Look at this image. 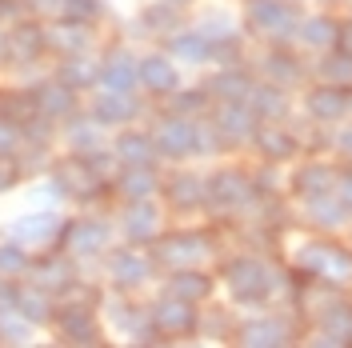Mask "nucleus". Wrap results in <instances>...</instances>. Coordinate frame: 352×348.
I'll list each match as a JSON object with an SVG mask.
<instances>
[{
  "instance_id": "f257e3e1",
  "label": "nucleus",
  "mask_w": 352,
  "mask_h": 348,
  "mask_svg": "<svg viewBox=\"0 0 352 348\" xmlns=\"http://www.w3.org/2000/svg\"><path fill=\"white\" fill-rule=\"evenodd\" d=\"M220 284L236 308H268L288 292V272L276 268L264 252H232L220 261Z\"/></svg>"
},
{
  "instance_id": "f03ea898",
  "label": "nucleus",
  "mask_w": 352,
  "mask_h": 348,
  "mask_svg": "<svg viewBox=\"0 0 352 348\" xmlns=\"http://www.w3.org/2000/svg\"><path fill=\"white\" fill-rule=\"evenodd\" d=\"M292 268L305 272L308 281H324V284H336V288H349L352 284V244L332 240V232L329 237L300 240L296 252H292Z\"/></svg>"
},
{
  "instance_id": "7ed1b4c3",
  "label": "nucleus",
  "mask_w": 352,
  "mask_h": 348,
  "mask_svg": "<svg viewBox=\"0 0 352 348\" xmlns=\"http://www.w3.org/2000/svg\"><path fill=\"white\" fill-rule=\"evenodd\" d=\"M305 21L296 0H244V32L261 44H296V28Z\"/></svg>"
},
{
  "instance_id": "20e7f679",
  "label": "nucleus",
  "mask_w": 352,
  "mask_h": 348,
  "mask_svg": "<svg viewBox=\"0 0 352 348\" xmlns=\"http://www.w3.org/2000/svg\"><path fill=\"white\" fill-rule=\"evenodd\" d=\"M220 257L217 232L208 228H176V232H164V237L153 244V261L160 268H204L208 261Z\"/></svg>"
},
{
  "instance_id": "39448f33",
  "label": "nucleus",
  "mask_w": 352,
  "mask_h": 348,
  "mask_svg": "<svg viewBox=\"0 0 352 348\" xmlns=\"http://www.w3.org/2000/svg\"><path fill=\"white\" fill-rule=\"evenodd\" d=\"M256 180L244 168H217L208 176V188H204V208L217 213V217H241L256 204Z\"/></svg>"
},
{
  "instance_id": "423d86ee",
  "label": "nucleus",
  "mask_w": 352,
  "mask_h": 348,
  "mask_svg": "<svg viewBox=\"0 0 352 348\" xmlns=\"http://www.w3.org/2000/svg\"><path fill=\"white\" fill-rule=\"evenodd\" d=\"M48 52V28L32 17L8 24L4 32V48H0V65L4 68H32Z\"/></svg>"
},
{
  "instance_id": "0eeeda50",
  "label": "nucleus",
  "mask_w": 352,
  "mask_h": 348,
  "mask_svg": "<svg viewBox=\"0 0 352 348\" xmlns=\"http://www.w3.org/2000/svg\"><path fill=\"white\" fill-rule=\"evenodd\" d=\"M232 340H236V345H248V348H276V345L300 340V328H296V316H285V312H261V316L236 320Z\"/></svg>"
},
{
  "instance_id": "6e6552de",
  "label": "nucleus",
  "mask_w": 352,
  "mask_h": 348,
  "mask_svg": "<svg viewBox=\"0 0 352 348\" xmlns=\"http://www.w3.org/2000/svg\"><path fill=\"white\" fill-rule=\"evenodd\" d=\"M116 228H120V237L129 240V244H136V248L156 244V240L164 237V213H160L156 196H148V200H124V213L116 220Z\"/></svg>"
},
{
  "instance_id": "1a4fd4ad",
  "label": "nucleus",
  "mask_w": 352,
  "mask_h": 348,
  "mask_svg": "<svg viewBox=\"0 0 352 348\" xmlns=\"http://www.w3.org/2000/svg\"><path fill=\"white\" fill-rule=\"evenodd\" d=\"M153 325L164 340H184V336H197L200 328V308L192 301H180L173 292H160L153 301Z\"/></svg>"
},
{
  "instance_id": "9d476101",
  "label": "nucleus",
  "mask_w": 352,
  "mask_h": 348,
  "mask_svg": "<svg viewBox=\"0 0 352 348\" xmlns=\"http://www.w3.org/2000/svg\"><path fill=\"white\" fill-rule=\"evenodd\" d=\"M256 72H261V80H272V85H280V88H296L308 80L312 68L296 52V44H264L261 61H256Z\"/></svg>"
},
{
  "instance_id": "9b49d317",
  "label": "nucleus",
  "mask_w": 352,
  "mask_h": 348,
  "mask_svg": "<svg viewBox=\"0 0 352 348\" xmlns=\"http://www.w3.org/2000/svg\"><path fill=\"white\" fill-rule=\"evenodd\" d=\"M60 244H65V252L72 261H92V257H104L109 252L112 228H109V220L80 217V220H72V224H65Z\"/></svg>"
},
{
  "instance_id": "f8f14e48",
  "label": "nucleus",
  "mask_w": 352,
  "mask_h": 348,
  "mask_svg": "<svg viewBox=\"0 0 352 348\" xmlns=\"http://www.w3.org/2000/svg\"><path fill=\"white\" fill-rule=\"evenodd\" d=\"M153 140L160 160H188V156H197V120L180 116V112H168V116L156 120Z\"/></svg>"
},
{
  "instance_id": "ddd939ff",
  "label": "nucleus",
  "mask_w": 352,
  "mask_h": 348,
  "mask_svg": "<svg viewBox=\"0 0 352 348\" xmlns=\"http://www.w3.org/2000/svg\"><path fill=\"white\" fill-rule=\"evenodd\" d=\"M208 116H212V124L220 129V136H224L228 149L252 144V136H256V129H261V116L252 112L248 100H220V105H212Z\"/></svg>"
},
{
  "instance_id": "4468645a",
  "label": "nucleus",
  "mask_w": 352,
  "mask_h": 348,
  "mask_svg": "<svg viewBox=\"0 0 352 348\" xmlns=\"http://www.w3.org/2000/svg\"><path fill=\"white\" fill-rule=\"evenodd\" d=\"M308 325H316V336H312L316 345H352V301L340 296V288H336L329 301L312 312Z\"/></svg>"
},
{
  "instance_id": "2eb2a0df",
  "label": "nucleus",
  "mask_w": 352,
  "mask_h": 348,
  "mask_svg": "<svg viewBox=\"0 0 352 348\" xmlns=\"http://www.w3.org/2000/svg\"><path fill=\"white\" fill-rule=\"evenodd\" d=\"M305 112H308V120H316V124H340V120H349L352 116V88L316 80L305 92Z\"/></svg>"
},
{
  "instance_id": "dca6fc26",
  "label": "nucleus",
  "mask_w": 352,
  "mask_h": 348,
  "mask_svg": "<svg viewBox=\"0 0 352 348\" xmlns=\"http://www.w3.org/2000/svg\"><path fill=\"white\" fill-rule=\"evenodd\" d=\"M104 272H109L112 288H120V292H136L140 284L153 281L156 261H153V257H144L136 244H129V248H116V252H109Z\"/></svg>"
},
{
  "instance_id": "f3484780",
  "label": "nucleus",
  "mask_w": 352,
  "mask_h": 348,
  "mask_svg": "<svg viewBox=\"0 0 352 348\" xmlns=\"http://www.w3.org/2000/svg\"><path fill=\"white\" fill-rule=\"evenodd\" d=\"M336 180H340V168L312 156L305 164H296L292 176H288V193L296 200H312V196H324V193H336Z\"/></svg>"
},
{
  "instance_id": "a211bd4d",
  "label": "nucleus",
  "mask_w": 352,
  "mask_h": 348,
  "mask_svg": "<svg viewBox=\"0 0 352 348\" xmlns=\"http://www.w3.org/2000/svg\"><path fill=\"white\" fill-rule=\"evenodd\" d=\"M204 188H208V176L192 173V168H176V173H168L164 184H160L168 208H173V213H184V217L204 208Z\"/></svg>"
},
{
  "instance_id": "6ab92c4d",
  "label": "nucleus",
  "mask_w": 352,
  "mask_h": 348,
  "mask_svg": "<svg viewBox=\"0 0 352 348\" xmlns=\"http://www.w3.org/2000/svg\"><path fill=\"white\" fill-rule=\"evenodd\" d=\"M140 112H144V105L132 92H116V88H104V92H96V100H88V116L104 129H129Z\"/></svg>"
},
{
  "instance_id": "aec40b11",
  "label": "nucleus",
  "mask_w": 352,
  "mask_h": 348,
  "mask_svg": "<svg viewBox=\"0 0 352 348\" xmlns=\"http://www.w3.org/2000/svg\"><path fill=\"white\" fill-rule=\"evenodd\" d=\"M60 232H65V220L56 213H28L8 224V240H16L24 248H52L60 244Z\"/></svg>"
},
{
  "instance_id": "412c9836",
  "label": "nucleus",
  "mask_w": 352,
  "mask_h": 348,
  "mask_svg": "<svg viewBox=\"0 0 352 348\" xmlns=\"http://www.w3.org/2000/svg\"><path fill=\"white\" fill-rule=\"evenodd\" d=\"M252 149L264 156V164H288V160H296V156L305 153L300 136H296L292 129H285V120H276V124H261L256 136H252Z\"/></svg>"
},
{
  "instance_id": "4be33fe9",
  "label": "nucleus",
  "mask_w": 352,
  "mask_h": 348,
  "mask_svg": "<svg viewBox=\"0 0 352 348\" xmlns=\"http://www.w3.org/2000/svg\"><path fill=\"white\" fill-rule=\"evenodd\" d=\"M52 325L60 328V336L68 345H96L100 340V325H96V308L92 305L65 301V305H56V320Z\"/></svg>"
},
{
  "instance_id": "5701e85b",
  "label": "nucleus",
  "mask_w": 352,
  "mask_h": 348,
  "mask_svg": "<svg viewBox=\"0 0 352 348\" xmlns=\"http://www.w3.org/2000/svg\"><path fill=\"white\" fill-rule=\"evenodd\" d=\"M136 85L153 96H173L180 88V72H176L173 56L168 52H148L136 61Z\"/></svg>"
},
{
  "instance_id": "b1692460",
  "label": "nucleus",
  "mask_w": 352,
  "mask_h": 348,
  "mask_svg": "<svg viewBox=\"0 0 352 348\" xmlns=\"http://www.w3.org/2000/svg\"><path fill=\"white\" fill-rule=\"evenodd\" d=\"M300 213H305L308 228L316 232H340L352 224L349 204L340 200V193H324V196H312V200H300Z\"/></svg>"
},
{
  "instance_id": "393cba45",
  "label": "nucleus",
  "mask_w": 352,
  "mask_h": 348,
  "mask_svg": "<svg viewBox=\"0 0 352 348\" xmlns=\"http://www.w3.org/2000/svg\"><path fill=\"white\" fill-rule=\"evenodd\" d=\"M32 96H36V112L48 116L52 124L56 120H68L72 112H80V92L76 88H68L65 80H44V85H32Z\"/></svg>"
},
{
  "instance_id": "a878e982",
  "label": "nucleus",
  "mask_w": 352,
  "mask_h": 348,
  "mask_svg": "<svg viewBox=\"0 0 352 348\" xmlns=\"http://www.w3.org/2000/svg\"><path fill=\"white\" fill-rule=\"evenodd\" d=\"M164 292H173L180 301H192V305H208L217 292V276L204 268H173L164 276Z\"/></svg>"
},
{
  "instance_id": "bb28decb",
  "label": "nucleus",
  "mask_w": 352,
  "mask_h": 348,
  "mask_svg": "<svg viewBox=\"0 0 352 348\" xmlns=\"http://www.w3.org/2000/svg\"><path fill=\"white\" fill-rule=\"evenodd\" d=\"M252 85H256V76L244 65H217V72L204 80V88L212 92V105H220V100H248Z\"/></svg>"
},
{
  "instance_id": "cd10ccee",
  "label": "nucleus",
  "mask_w": 352,
  "mask_h": 348,
  "mask_svg": "<svg viewBox=\"0 0 352 348\" xmlns=\"http://www.w3.org/2000/svg\"><path fill=\"white\" fill-rule=\"evenodd\" d=\"M160 173L153 164H120V173L112 180V193L124 196V200H148V196L160 193Z\"/></svg>"
},
{
  "instance_id": "c85d7f7f",
  "label": "nucleus",
  "mask_w": 352,
  "mask_h": 348,
  "mask_svg": "<svg viewBox=\"0 0 352 348\" xmlns=\"http://www.w3.org/2000/svg\"><path fill=\"white\" fill-rule=\"evenodd\" d=\"M340 24L344 21H336L329 12H312V17H305L300 28H296V44L308 48V52H329V48L340 44Z\"/></svg>"
},
{
  "instance_id": "c756f323",
  "label": "nucleus",
  "mask_w": 352,
  "mask_h": 348,
  "mask_svg": "<svg viewBox=\"0 0 352 348\" xmlns=\"http://www.w3.org/2000/svg\"><path fill=\"white\" fill-rule=\"evenodd\" d=\"M248 105L261 116V124H276V120H288L292 112V100H288V88L272 85V80H256L252 92H248Z\"/></svg>"
},
{
  "instance_id": "7c9ffc66",
  "label": "nucleus",
  "mask_w": 352,
  "mask_h": 348,
  "mask_svg": "<svg viewBox=\"0 0 352 348\" xmlns=\"http://www.w3.org/2000/svg\"><path fill=\"white\" fill-rule=\"evenodd\" d=\"M96 68H100V85L104 88H116V92H132L136 88V56L129 48H109Z\"/></svg>"
},
{
  "instance_id": "2f4dec72",
  "label": "nucleus",
  "mask_w": 352,
  "mask_h": 348,
  "mask_svg": "<svg viewBox=\"0 0 352 348\" xmlns=\"http://www.w3.org/2000/svg\"><path fill=\"white\" fill-rule=\"evenodd\" d=\"M168 41V56L184 61V65H212V41L200 28H176Z\"/></svg>"
},
{
  "instance_id": "473e14b6",
  "label": "nucleus",
  "mask_w": 352,
  "mask_h": 348,
  "mask_svg": "<svg viewBox=\"0 0 352 348\" xmlns=\"http://www.w3.org/2000/svg\"><path fill=\"white\" fill-rule=\"evenodd\" d=\"M112 153H116L120 164H156V160H160L153 132H136V129L120 132V136H116V144H112Z\"/></svg>"
},
{
  "instance_id": "72a5a7b5",
  "label": "nucleus",
  "mask_w": 352,
  "mask_h": 348,
  "mask_svg": "<svg viewBox=\"0 0 352 348\" xmlns=\"http://www.w3.org/2000/svg\"><path fill=\"white\" fill-rule=\"evenodd\" d=\"M28 276L56 296V292H65L68 284L76 281V261H72V257H68V261H65V257H48V261H41V264L32 261Z\"/></svg>"
},
{
  "instance_id": "f704fd0d",
  "label": "nucleus",
  "mask_w": 352,
  "mask_h": 348,
  "mask_svg": "<svg viewBox=\"0 0 352 348\" xmlns=\"http://www.w3.org/2000/svg\"><path fill=\"white\" fill-rule=\"evenodd\" d=\"M16 312H21L28 325H52L56 320V296L48 292V288H21V296H16Z\"/></svg>"
},
{
  "instance_id": "c9c22d12",
  "label": "nucleus",
  "mask_w": 352,
  "mask_h": 348,
  "mask_svg": "<svg viewBox=\"0 0 352 348\" xmlns=\"http://www.w3.org/2000/svg\"><path fill=\"white\" fill-rule=\"evenodd\" d=\"M65 140L72 153H92V149H100L104 144V124H96L92 116H80V112H72L65 120Z\"/></svg>"
},
{
  "instance_id": "e433bc0d",
  "label": "nucleus",
  "mask_w": 352,
  "mask_h": 348,
  "mask_svg": "<svg viewBox=\"0 0 352 348\" xmlns=\"http://www.w3.org/2000/svg\"><path fill=\"white\" fill-rule=\"evenodd\" d=\"M312 76L316 80H329V85H344L352 88V52L349 48H329V52H320V61L312 65Z\"/></svg>"
},
{
  "instance_id": "4c0bfd02",
  "label": "nucleus",
  "mask_w": 352,
  "mask_h": 348,
  "mask_svg": "<svg viewBox=\"0 0 352 348\" xmlns=\"http://www.w3.org/2000/svg\"><path fill=\"white\" fill-rule=\"evenodd\" d=\"M88 24L80 21H60L56 28H48V52H60V56H76L88 52Z\"/></svg>"
},
{
  "instance_id": "58836bf2",
  "label": "nucleus",
  "mask_w": 352,
  "mask_h": 348,
  "mask_svg": "<svg viewBox=\"0 0 352 348\" xmlns=\"http://www.w3.org/2000/svg\"><path fill=\"white\" fill-rule=\"evenodd\" d=\"M140 28H144L148 36H173L176 28H184V21H180V4H173V0L148 4V8L140 12Z\"/></svg>"
},
{
  "instance_id": "ea45409f",
  "label": "nucleus",
  "mask_w": 352,
  "mask_h": 348,
  "mask_svg": "<svg viewBox=\"0 0 352 348\" xmlns=\"http://www.w3.org/2000/svg\"><path fill=\"white\" fill-rule=\"evenodd\" d=\"M56 80H65L68 88H76V92H85V88L100 85V68L88 65L85 52H76V56H60V68H56Z\"/></svg>"
},
{
  "instance_id": "a19ab883",
  "label": "nucleus",
  "mask_w": 352,
  "mask_h": 348,
  "mask_svg": "<svg viewBox=\"0 0 352 348\" xmlns=\"http://www.w3.org/2000/svg\"><path fill=\"white\" fill-rule=\"evenodd\" d=\"M168 112H180V116H208L212 112V92L200 85V88H176L168 96Z\"/></svg>"
},
{
  "instance_id": "79ce46f5",
  "label": "nucleus",
  "mask_w": 352,
  "mask_h": 348,
  "mask_svg": "<svg viewBox=\"0 0 352 348\" xmlns=\"http://www.w3.org/2000/svg\"><path fill=\"white\" fill-rule=\"evenodd\" d=\"M204 340H232L236 332V320L228 308H200V328H197Z\"/></svg>"
},
{
  "instance_id": "37998d69",
  "label": "nucleus",
  "mask_w": 352,
  "mask_h": 348,
  "mask_svg": "<svg viewBox=\"0 0 352 348\" xmlns=\"http://www.w3.org/2000/svg\"><path fill=\"white\" fill-rule=\"evenodd\" d=\"M28 268H32V261H28V248L24 244H16V240H4L0 244V276H28Z\"/></svg>"
},
{
  "instance_id": "c03bdc74",
  "label": "nucleus",
  "mask_w": 352,
  "mask_h": 348,
  "mask_svg": "<svg viewBox=\"0 0 352 348\" xmlns=\"http://www.w3.org/2000/svg\"><path fill=\"white\" fill-rule=\"evenodd\" d=\"M32 336V325L24 320L16 308H0V340H8V345H24Z\"/></svg>"
},
{
  "instance_id": "a18cd8bd",
  "label": "nucleus",
  "mask_w": 352,
  "mask_h": 348,
  "mask_svg": "<svg viewBox=\"0 0 352 348\" xmlns=\"http://www.w3.org/2000/svg\"><path fill=\"white\" fill-rule=\"evenodd\" d=\"M24 149V124L0 112V156H21Z\"/></svg>"
},
{
  "instance_id": "49530a36",
  "label": "nucleus",
  "mask_w": 352,
  "mask_h": 348,
  "mask_svg": "<svg viewBox=\"0 0 352 348\" xmlns=\"http://www.w3.org/2000/svg\"><path fill=\"white\" fill-rule=\"evenodd\" d=\"M65 21H80V24H92L96 17H104V0H65Z\"/></svg>"
},
{
  "instance_id": "de8ad7c7",
  "label": "nucleus",
  "mask_w": 352,
  "mask_h": 348,
  "mask_svg": "<svg viewBox=\"0 0 352 348\" xmlns=\"http://www.w3.org/2000/svg\"><path fill=\"white\" fill-rule=\"evenodd\" d=\"M197 28L204 32V36H208V41H220V36H228V32H236V28H232V21H228L224 12H212V17H204V21L197 24Z\"/></svg>"
},
{
  "instance_id": "09e8293b",
  "label": "nucleus",
  "mask_w": 352,
  "mask_h": 348,
  "mask_svg": "<svg viewBox=\"0 0 352 348\" xmlns=\"http://www.w3.org/2000/svg\"><path fill=\"white\" fill-rule=\"evenodd\" d=\"M21 176H24V168H21V160H16V156H0V193L16 188V184H21Z\"/></svg>"
},
{
  "instance_id": "8fccbe9b",
  "label": "nucleus",
  "mask_w": 352,
  "mask_h": 348,
  "mask_svg": "<svg viewBox=\"0 0 352 348\" xmlns=\"http://www.w3.org/2000/svg\"><path fill=\"white\" fill-rule=\"evenodd\" d=\"M332 153H336V156H344V160L352 164V124H344V129H340L336 136H332Z\"/></svg>"
},
{
  "instance_id": "3c124183",
  "label": "nucleus",
  "mask_w": 352,
  "mask_h": 348,
  "mask_svg": "<svg viewBox=\"0 0 352 348\" xmlns=\"http://www.w3.org/2000/svg\"><path fill=\"white\" fill-rule=\"evenodd\" d=\"M16 296H21V284L12 276H0V308H16Z\"/></svg>"
},
{
  "instance_id": "603ef678",
  "label": "nucleus",
  "mask_w": 352,
  "mask_h": 348,
  "mask_svg": "<svg viewBox=\"0 0 352 348\" xmlns=\"http://www.w3.org/2000/svg\"><path fill=\"white\" fill-rule=\"evenodd\" d=\"M336 193H340V200L349 204V213H352V164H349V168H340V180H336Z\"/></svg>"
},
{
  "instance_id": "864d4df0",
  "label": "nucleus",
  "mask_w": 352,
  "mask_h": 348,
  "mask_svg": "<svg viewBox=\"0 0 352 348\" xmlns=\"http://www.w3.org/2000/svg\"><path fill=\"white\" fill-rule=\"evenodd\" d=\"M21 21V0H0V24Z\"/></svg>"
},
{
  "instance_id": "5fc2aeb1",
  "label": "nucleus",
  "mask_w": 352,
  "mask_h": 348,
  "mask_svg": "<svg viewBox=\"0 0 352 348\" xmlns=\"http://www.w3.org/2000/svg\"><path fill=\"white\" fill-rule=\"evenodd\" d=\"M340 48H349V52H352V21L340 24Z\"/></svg>"
},
{
  "instance_id": "6e6d98bb",
  "label": "nucleus",
  "mask_w": 352,
  "mask_h": 348,
  "mask_svg": "<svg viewBox=\"0 0 352 348\" xmlns=\"http://www.w3.org/2000/svg\"><path fill=\"white\" fill-rule=\"evenodd\" d=\"M173 4H180V8H184V4H192V0H173Z\"/></svg>"
},
{
  "instance_id": "4d7b16f0",
  "label": "nucleus",
  "mask_w": 352,
  "mask_h": 348,
  "mask_svg": "<svg viewBox=\"0 0 352 348\" xmlns=\"http://www.w3.org/2000/svg\"><path fill=\"white\" fill-rule=\"evenodd\" d=\"M0 48H4V32H0Z\"/></svg>"
},
{
  "instance_id": "13d9d810",
  "label": "nucleus",
  "mask_w": 352,
  "mask_h": 348,
  "mask_svg": "<svg viewBox=\"0 0 352 348\" xmlns=\"http://www.w3.org/2000/svg\"><path fill=\"white\" fill-rule=\"evenodd\" d=\"M60 8H65V0H60Z\"/></svg>"
}]
</instances>
